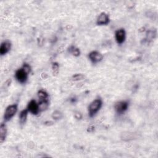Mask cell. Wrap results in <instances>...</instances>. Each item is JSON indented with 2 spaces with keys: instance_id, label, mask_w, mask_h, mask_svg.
Returning <instances> with one entry per match:
<instances>
[{
  "instance_id": "1",
  "label": "cell",
  "mask_w": 158,
  "mask_h": 158,
  "mask_svg": "<svg viewBox=\"0 0 158 158\" xmlns=\"http://www.w3.org/2000/svg\"><path fill=\"white\" fill-rule=\"evenodd\" d=\"M103 101L100 98L95 100L88 106V114L90 117H93L102 107Z\"/></svg>"
},
{
  "instance_id": "2",
  "label": "cell",
  "mask_w": 158,
  "mask_h": 158,
  "mask_svg": "<svg viewBox=\"0 0 158 158\" xmlns=\"http://www.w3.org/2000/svg\"><path fill=\"white\" fill-rule=\"evenodd\" d=\"M17 109L18 106L16 104L10 105V106L7 107L4 114V120L5 121H9V120H11L16 114Z\"/></svg>"
},
{
  "instance_id": "3",
  "label": "cell",
  "mask_w": 158,
  "mask_h": 158,
  "mask_svg": "<svg viewBox=\"0 0 158 158\" xmlns=\"http://www.w3.org/2000/svg\"><path fill=\"white\" fill-rule=\"evenodd\" d=\"M129 106V103L126 101H119L115 104V110L119 114H122L128 109Z\"/></svg>"
},
{
  "instance_id": "4",
  "label": "cell",
  "mask_w": 158,
  "mask_h": 158,
  "mask_svg": "<svg viewBox=\"0 0 158 158\" xmlns=\"http://www.w3.org/2000/svg\"><path fill=\"white\" fill-rule=\"evenodd\" d=\"M28 74L22 68L18 69L15 74V77L20 84H25L28 79Z\"/></svg>"
},
{
  "instance_id": "5",
  "label": "cell",
  "mask_w": 158,
  "mask_h": 158,
  "mask_svg": "<svg viewBox=\"0 0 158 158\" xmlns=\"http://www.w3.org/2000/svg\"><path fill=\"white\" fill-rule=\"evenodd\" d=\"M115 38L117 43L122 44L124 43L126 38V32L124 28L118 29L115 33Z\"/></svg>"
},
{
  "instance_id": "6",
  "label": "cell",
  "mask_w": 158,
  "mask_h": 158,
  "mask_svg": "<svg viewBox=\"0 0 158 158\" xmlns=\"http://www.w3.org/2000/svg\"><path fill=\"white\" fill-rule=\"evenodd\" d=\"M27 109L28 112L33 115H37L40 112L39 105L35 100H31L29 102L27 106Z\"/></svg>"
},
{
  "instance_id": "7",
  "label": "cell",
  "mask_w": 158,
  "mask_h": 158,
  "mask_svg": "<svg viewBox=\"0 0 158 158\" xmlns=\"http://www.w3.org/2000/svg\"><path fill=\"white\" fill-rule=\"evenodd\" d=\"M88 58L92 63H93V64H96L102 61L103 56L100 52L96 51H93L90 52V54L88 55Z\"/></svg>"
},
{
  "instance_id": "8",
  "label": "cell",
  "mask_w": 158,
  "mask_h": 158,
  "mask_svg": "<svg viewBox=\"0 0 158 158\" xmlns=\"http://www.w3.org/2000/svg\"><path fill=\"white\" fill-rule=\"evenodd\" d=\"M109 15L105 12H102L98 17L96 24L98 25H106L109 23Z\"/></svg>"
},
{
  "instance_id": "9",
  "label": "cell",
  "mask_w": 158,
  "mask_h": 158,
  "mask_svg": "<svg viewBox=\"0 0 158 158\" xmlns=\"http://www.w3.org/2000/svg\"><path fill=\"white\" fill-rule=\"evenodd\" d=\"M11 48V43L9 41H5L3 42L0 47V54L3 56L8 52Z\"/></svg>"
},
{
  "instance_id": "10",
  "label": "cell",
  "mask_w": 158,
  "mask_h": 158,
  "mask_svg": "<svg viewBox=\"0 0 158 158\" xmlns=\"http://www.w3.org/2000/svg\"><path fill=\"white\" fill-rule=\"evenodd\" d=\"M28 113V111L27 109L22 110L19 114V123L21 126H23L26 121L27 119V116Z\"/></svg>"
},
{
  "instance_id": "11",
  "label": "cell",
  "mask_w": 158,
  "mask_h": 158,
  "mask_svg": "<svg viewBox=\"0 0 158 158\" xmlns=\"http://www.w3.org/2000/svg\"><path fill=\"white\" fill-rule=\"evenodd\" d=\"M7 134V129L6 126L4 124H1V126H0V142L1 143L5 141L6 137Z\"/></svg>"
},
{
  "instance_id": "12",
  "label": "cell",
  "mask_w": 158,
  "mask_h": 158,
  "mask_svg": "<svg viewBox=\"0 0 158 158\" xmlns=\"http://www.w3.org/2000/svg\"><path fill=\"white\" fill-rule=\"evenodd\" d=\"M39 108H40V111H43L44 110H46L49 106V103L47 100L40 101V102L39 103Z\"/></svg>"
},
{
  "instance_id": "13",
  "label": "cell",
  "mask_w": 158,
  "mask_h": 158,
  "mask_svg": "<svg viewBox=\"0 0 158 158\" xmlns=\"http://www.w3.org/2000/svg\"><path fill=\"white\" fill-rule=\"evenodd\" d=\"M69 51L70 53H71L73 56H79L80 55V50L76 47H71L69 48Z\"/></svg>"
},
{
  "instance_id": "14",
  "label": "cell",
  "mask_w": 158,
  "mask_h": 158,
  "mask_svg": "<svg viewBox=\"0 0 158 158\" xmlns=\"http://www.w3.org/2000/svg\"><path fill=\"white\" fill-rule=\"evenodd\" d=\"M38 96L40 101H43L47 100V98H48V94L46 92L44 91V90H41L38 92Z\"/></svg>"
},
{
  "instance_id": "15",
  "label": "cell",
  "mask_w": 158,
  "mask_h": 158,
  "mask_svg": "<svg viewBox=\"0 0 158 158\" xmlns=\"http://www.w3.org/2000/svg\"><path fill=\"white\" fill-rule=\"evenodd\" d=\"M51 117L54 120H59L63 117V114L62 112H60L59 111H55L52 112Z\"/></svg>"
},
{
  "instance_id": "16",
  "label": "cell",
  "mask_w": 158,
  "mask_h": 158,
  "mask_svg": "<svg viewBox=\"0 0 158 158\" xmlns=\"http://www.w3.org/2000/svg\"><path fill=\"white\" fill-rule=\"evenodd\" d=\"M122 135H123V137H122V139L125 140V141L131 140H133V138H134L133 134L129 133V132H127V133H123Z\"/></svg>"
},
{
  "instance_id": "17",
  "label": "cell",
  "mask_w": 158,
  "mask_h": 158,
  "mask_svg": "<svg viewBox=\"0 0 158 158\" xmlns=\"http://www.w3.org/2000/svg\"><path fill=\"white\" fill-rule=\"evenodd\" d=\"M156 36V31L153 30V31H149L147 33V38L148 40L154 39Z\"/></svg>"
},
{
  "instance_id": "18",
  "label": "cell",
  "mask_w": 158,
  "mask_h": 158,
  "mask_svg": "<svg viewBox=\"0 0 158 158\" xmlns=\"http://www.w3.org/2000/svg\"><path fill=\"white\" fill-rule=\"evenodd\" d=\"M84 77H85L83 74H75L74 76L72 77V80L74 81H79V80L84 79Z\"/></svg>"
},
{
  "instance_id": "19",
  "label": "cell",
  "mask_w": 158,
  "mask_h": 158,
  "mask_svg": "<svg viewBox=\"0 0 158 158\" xmlns=\"http://www.w3.org/2000/svg\"><path fill=\"white\" fill-rule=\"evenodd\" d=\"M59 68V66L57 63H54L53 64H52V71H53L54 74H56L58 73Z\"/></svg>"
},
{
  "instance_id": "20",
  "label": "cell",
  "mask_w": 158,
  "mask_h": 158,
  "mask_svg": "<svg viewBox=\"0 0 158 158\" xmlns=\"http://www.w3.org/2000/svg\"><path fill=\"white\" fill-rule=\"evenodd\" d=\"M22 68L28 74L30 72H31V67L28 64H26V63L23 65V66H22Z\"/></svg>"
},
{
  "instance_id": "21",
  "label": "cell",
  "mask_w": 158,
  "mask_h": 158,
  "mask_svg": "<svg viewBox=\"0 0 158 158\" xmlns=\"http://www.w3.org/2000/svg\"><path fill=\"white\" fill-rule=\"evenodd\" d=\"M74 116H75V117H76L77 119H81L82 118V114L80 113V112H78V111H76V112H75Z\"/></svg>"
}]
</instances>
